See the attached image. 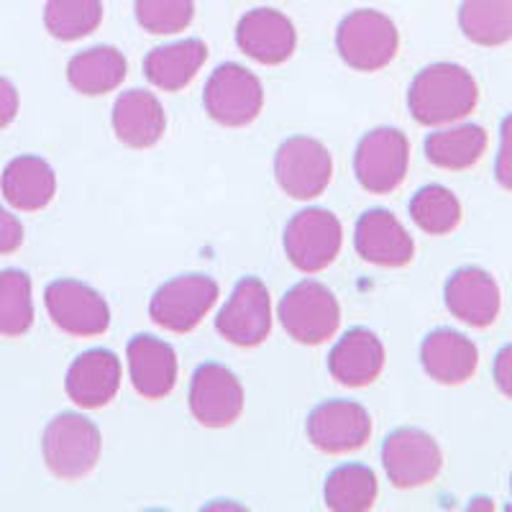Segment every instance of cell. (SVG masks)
<instances>
[{
  "label": "cell",
  "mask_w": 512,
  "mask_h": 512,
  "mask_svg": "<svg viewBox=\"0 0 512 512\" xmlns=\"http://www.w3.org/2000/svg\"><path fill=\"white\" fill-rule=\"evenodd\" d=\"M479 103V85L466 67L436 62L420 70L408 88V111L420 126H451L472 116Z\"/></svg>",
  "instance_id": "6da1fadb"
},
{
  "label": "cell",
  "mask_w": 512,
  "mask_h": 512,
  "mask_svg": "<svg viewBox=\"0 0 512 512\" xmlns=\"http://www.w3.org/2000/svg\"><path fill=\"white\" fill-rule=\"evenodd\" d=\"M98 425L77 413H59L47 425L41 438V454L49 472L62 482H80L98 466L100 459Z\"/></svg>",
  "instance_id": "7a4b0ae2"
},
{
  "label": "cell",
  "mask_w": 512,
  "mask_h": 512,
  "mask_svg": "<svg viewBox=\"0 0 512 512\" xmlns=\"http://www.w3.org/2000/svg\"><path fill=\"white\" fill-rule=\"evenodd\" d=\"M338 57L356 72L384 70L400 52V31L390 16L359 8L341 18L336 29Z\"/></svg>",
  "instance_id": "3957f363"
},
{
  "label": "cell",
  "mask_w": 512,
  "mask_h": 512,
  "mask_svg": "<svg viewBox=\"0 0 512 512\" xmlns=\"http://www.w3.org/2000/svg\"><path fill=\"white\" fill-rule=\"evenodd\" d=\"M280 326L297 344H326L341 326V305L326 285L315 280L297 282L280 300Z\"/></svg>",
  "instance_id": "277c9868"
},
{
  "label": "cell",
  "mask_w": 512,
  "mask_h": 512,
  "mask_svg": "<svg viewBox=\"0 0 512 512\" xmlns=\"http://www.w3.org/2000/svg\"><path fill=\"white\" fill-rule=\"evenodd\" d=\"M221 287L208 274H180L152 295L149 318L169 333H190L218 303Z\"/></svg>",
  "instance_id": "5b68a950"
},
{
  "label": "cell",
  "mask_w": 512,
  "mask_h": 512,
  "mask_svg": "<svg viewBox=\"0 0 512 512\" xmlns=\"http://www.w3.org/2000/svg\"><path fill=\"white\" fill-rule=\"evenodd\" d=\"M282 244L292 267L305 274H318L341 254L344 228L331 210L305 208L290 218Z\"/></svg>",
  "instance_id": "8992f818"
},
{
  "label": "cell",
  "mask_w": 512,
  "mask_h": 512,
  "mask_svg": "<svg viewBox=\"0 0 512 512\" xmlns=\"http://www.w3.org/2000/svg\"><path fill=\"white\" fill-rule=\"evenodd\" d=\"M410 167L408 136L392 126L374 128L356 144V182L372 195H390L405 182Z\"/></svg>",
  "instance_id": "52a82bcc"
},
{
  "label": "cell",
  "mask_w": 512,
  "mask_h": 512,
  "mask_svg": "<svg viewBox=\"0 0 512 512\" xmlns=\"http://www.w3.org/2000/svg\"><path fill=\"white\" fill-rule=\"evenodd\" d=\"M205 113L228 128H244L259 118L264 108V88L259 77L236 62L221 64L203 88Z\"/></svg>",
  "instance_id": "ba28073f"
},
{
  "label": "cell",
  "mask_w": 512,
  "mask_h": 512,
  "mask_svg": "<svg viewBox=\"0 0 512 512\" xmlns=\"http://www.w3.org/2000/svg\"><path fill=\"white\" fill-rule=\"evenodd\" d=\"M274 177L287 198L315 200L331 185L333 159L313 136H290L274 154Z\"/></svg>",
  "instance_id": "9c48e42d"
},
{
  "label": "cell",
  "mask_w": 512,
  "mask_h": 512,
  "mask_svg": "<svg viewBox=\"0 0 512 512\" xmlns=\"http://www.w3.org/2000/svg\"><path fill=\"white\" fill-rule=\"evenodd\" d=\"M382 466L392 487L420 489L438 479L443 451L431 433L420 428H397L382 443Z\"/></svg>",
  "instance_id": "30bf717a"
},
{
  "label": "cell",
  "mask_w": 512,
  "mask_h": 512,
  "mask_svg": "<svg viewBox=\"0 0 512 512\" xmlns=\"http://www.w3.org/2000/svg\"><path fill=\"white\" fill-rule=\"evenodd\" d=\"M54 326L75 338L103 336L111 328V308L95 287L80 280H54L44 290Z\"/></svg>",
  "instance_id": "8fae6325"
},
{
  "label": "cell",
  "mask_w": 512,
  "mask_h": 512,
  "mask_svg": "<svg viewBox=\"0 0 512 512\" xmlns=\"http://www.w3.org/2000/svg\"><path fill=\"white\" fill-rule=\"evenodd\" d=\"M305 433L323 454H354L372 438V415L361 402L326 400L310 410Z\"/></svg>",
  "instance_id": "7c38bea8"
},
{
  "label": "cell",
  "mask_w": 512,
  "mask_h": 512,
  "mask_svg": "<svg viewBox=\"0 0 512 512\" xmlns=\"http://www.w3.org/2000/svg\"><path fill=\"white\" fill-rule=\"evenodd\" d=\"M216 331L241 349L262 346L272 333V300L259 277H244L233 287L228 303L216 318Z\"/></svg>",
  "instance_id": "4fadbf2b"
},
{
  "label": "cell",
  "mask_w": 512,
  "mask_h": 512,
  "mask_svg": "<svg viewBox=\"0 0 512 512\" xmlns=\"http://www.w3.org/2000/svg\"><path fill=\"white\" fill-rule=\"evenodd\" d=\"M190 413L205 428H228L244 413V387L223 364L208 361L195 369L190 382Z\"/></svg>",
  "instance_id": "5bb4252c"
},
{
  "label": "cell",
  "mask_w": 512,
  "mask_h": 512,
  "mask_svg": "<svg viewBox=\"0 0 512 512\" xmlns=\"http://www.w3.org/2000/svg\"><path fill=\"white\" fill-rule=\"evenodd\" d=\"M443 303L456 320L472 328H489L500 318L502 292L497 280L482 267H461L443 287Z\"/></svg>",
  "instance_id": "9a60e30c"
},
{
  "label": "cell",
  "mask_w": 512,
  "mask_h": 512,
  "mask_svg": "<svg viewBox=\"0 0 512 512\" xmlns=\"http://www.w3.org/2000/svg\"><path fill=\"white\" fill-rule=\"evenodd\" d=\"M354 246L364 262L384 269L408 267L415 256V241L395 213L382 208L367 210L356 221Z\"/></svg>",
  "instance_id": "2e32d148"
},
{
  "label": "cell",
  "mask_w": 512,
  "mask_h": 512,
  "mask_svg": "<svg viewBox=\"0 0 512 512\" xmlns=\"http://www.w3.org/2000/svg\"><path fill=\"white\" fill-rule=\"evenodd\" d=\"M236 44L249 59L274 67L295 54L297 29L285 13L274 8H254L241 16L236 26Z\"/></svg>",
  "instance_id": "e0dca14e"
},
{
  "label": "cell",
  "mask_w": 512,
  "mask_h": 512,
  "mask_svg": "<svg viewBox=\"0 0 512 512\" xmlns=\"http://www.w3.org/2000/svg\"><path fill=\"white\" fill-rule=\"evenodd\" d=\"M126 361L131 384L144 400H164L175 390L180 374L177 351L162 338L149 333L134 336L126 346Z\"/></svg>",
  "instance_id": "ac0fdd59"
},
{
  "label": "cell",
  "mask_w": 512,
  "mask_h": 512,
  "mask_svg": "<svg viewBox=\"0 0 512 512\" xmlns=\"http://www.w3.org/2000/svg\"><path fill=\"white\" fill-rule=\"evenodd\" d=\"M121 390V361L108 349H90L72 361L64 392L77 408H105Z\"/></svg>",
  "instance_id": "d6986e66"
},
{
  "label": "cell",
  "mask_w": 512,
  "mask_h": 512,
  "mask_svg": "<svg viewBox=\"0 0 512 512\" xmlns=\"http://www.w3.org/2000/svg\"><path fill=\"white\" fill-rule=\"evenodd\" d=\"M420 364L433 382L443 384V387H459L477 374L479 349L464 333L438 328L423 338Z\"/></svg>",
  "instance_id": "ffe728a7"
},
{
  "label": "cell",
  "mask_w": 512,
  "mask_h": 512,
  "mask_svg": "<svg viewBox=\"0 0 512 512\" xmlns=\"http://www.w3.org/2000/svg\"><path fill=\"white\" fill-rule=\"evenodd\" d=\"M384 369L382 338L369 328H351L328 354V372L338 384L359 390L369 387Z\"/></svg>",
  "instance_id": "44dd1931"
},
{
  "label": "cell",
  "mask_w": 512,
  "mask_h": 512,
  "mask_svg": "<svg viewBox=\"0 0 512 512\" xmlns=\"http://www.w3.org/2000/svg\"><path fill=\"white\" fill-rule=\"evenodd\" d=\"M113 131L131 149H152L167 131V116L157 95L149 90H126L113 103Z\"/></svg>",
  "instance_id": "7402d4cb"
},
{
  "label": "cell",
  "mask_w": 512,
  "mask_h": 512,
  "mask_svg": "<svg viewBox=\"0 0 512 512\" xmlns=\"http://www.w3.org/2000/svg\"><path fill=\"white\" fill-rule=\"evenodd\" d=\"M0 190L6 195L8 205L21 213H36L47 208L57 195V175L47 159L24 154L6 164L0 177Z\"/></svg>",
  "instance_id": "603a6c76"
},
{
  "label": "cell",
  "mask_w": 512,
  "mask_h": 512,
  "mask_svg": "<svg viewBox=\"0 0 512 512\" xmlns=\"http://www.w3.org/2000/svg\"><path fill=\"white\" fill-rule=\"evenodd\" d=\"M208 62V44L203 39H182L152 49L144 59V77L157 90L180 93Z\"/></svg>",
  "instance_id": "cb8c5ba5"
},
{
  "label": "cell",
  "mask_w": 512,
  "mask_h": 512,
  "mask_svg": "<svg viewBox=\"0 0 512 512\" xmlns=\"http://www.w3.org/2000/svg\"><path fill=\"white\" fill-rule=\"evenodd\" d=\"M487 144V131L477 123H451L448 128H438L425 139V157L438 169L464 172L484 157Z\"/></svg>",
  "instance_id": "d4e9b609"
},
{
  "label": "cell",
  "mask_w": 512,
  "mask_h": 512,
  "mask_svg": "<svg viewBox=\"0 0 512 512\" xmlns=\"http://www.w3.org/2000/svg\"><path fill=\"white\" fill-rule=\"evenodd\" d=\"M128 62L116 47H93L75 54L67 64V80L80 95L113 93L126 80Z\"/></svg>",
  "instance_id": "484cf974"
},
{
  "label": "cell",
  "mask_w": 512,
  "mask_h": 512,
  "mask_svg": "<svg viewBox=\"0 0 512 512\" xmlns=\"http://www.w3.org/2000/svg\"><path fill=\"white\" fill-rule=\"evenodd\" d=\"M379 495V482L372 466L341 464L326 477L323 500L333 512L372 510Z\"/></svg>",
  "instance_id": "4316f807"
},
{
  "label": "cell",
  "mask_w": 512,
  "mask_h": 512,
  "mask_svg": "<svg viewBox=\"0 0 512 512\" xmlns=\"http://www.w3.org/2000/svg\"><path fill=\"white\" fill-rule=\"evenodd\" d=\"M459 26L477 47H505L512 41V0H464Z\"/></svg>",
  "instance_id": "83f0119b"
},
{
  "label": "cell",
  "mask_w": 512,
  "mask_h": 512,
  "mask_svg": "<svg viewBox=\"0 0 512 512\" xmlns=\"http://www.w3.org/2000/svg\"><path fill=\"white\" fill-rule=\"evenodd\" d=\"M410 218L428 236H448L461 226L464 208L443 185H425L410 200Z\"/></svg>",
  "instance_id": "f1b7e54d"
},
{
  "label": "cell",
  "mask_w": 512,
  "mask_h": 512,
  "mask_svg": "<svg viewBox=\"0 0 512 512\" xmlns=\"http://www.w3.org/2000/svg\"><path fill=\"white\" fill-rule=\"evenodd\" d=\"M34 326V297L31 277L24 269L0 272V336H26Z\"/></svg>",
  "instance_id": "f546056e"
},
{
  "label": "cell",
  "mask_w": 512,
  "mask_h": 512,
  "mask_svg": "<svg viewBox=\"0 0 512 512\" xmlns=\"http://www.w3.org/2000/svg\"><path fill=\"white\" fill-rule=\"evenodd\" d=\"M103 21L100 0H47L44 26L59 41H77L93 34Z\"/></svg>",
  "instance_id": "4dcf8cb0"
},
{
  "label": "cell",
  "mask_w": 512,
  "mask_h": 512,
  "mask_svg": "<svg viewBox=\"0 0 512 512\" xmlns=\"http://www.w3.org/2000/svg\"><path fill=\"white\" fill-rule=\"evenodd\" d=\"M134 13L149 34H180L195 18V0H136Z\"/></svg>",
  "instance_id": "1f68e13d"
},
{
  "label": "cell",
  "mask_w": 512,
  "mask_h": 512,
  "mask_svg": "<svg viewBox=\"0 0 512 512\" xmlns=\"http://www.w3.org/2000/svg\"><path fill=\"white\" fill-rule=\"evenodd\" d=\"M495 180L502 190L512 192V113L500 123V149L495 159Z\"/></svg>",
  "instance_id": "d6a6232c"
},
{
  "label": "cell",
  "mask_w": 512,
  "mask_h": 512,
  "mask_svg": "<svg viewBox=\"0 0 512 512\" xmlns=\"http://www.w3.org/2000/svg\"><path fill=\"white\" fill-rule=\"evenodd\" d=\"M24 244V223L0 205V254H13Z\"/></svg>",
  "instance_id": "836d02e7"
},
{
  "label": "cell",
  "mask_w": 512,
  "mask_h": 512,
  "mask_svg": "<svg viewBox=\"0 0 512 512\" xmlns=\"http://www.w3.org/2000/svg\"><path fill=\"white\" fill-rule=\"evenodd\" d=\"M492 377H495L497 390L512 400V344L502 346L495 356V367H492Z\"/></svg>",
  "instance_id": "e575fe53"
},
{
  "label": "cell",
  "mask_w": 512,
  "mask_h": 512,
  "mask_svg": "<svg viewBox=\"0 0 512 512\" xmlns=\"http://www.w3.org/2000/svg\"><path fill=\"white\" fill-rule=\"evenodd\" d=\"M18 116V90L11 80L0 77V131L11 126Z\"/></svg>",
  "instance_id": "d590c367"
},
{
  "label": "cell",
  "mask_w": 512,
  "mask_h": 512,
  "mask_svg": "<svg viewBox=\"0 0 512 512\" xmlns=\"http://www.w3.org/2000/svg\"><path fill=\"white\" fill-rule=\"evenodd\" d=\"M510 492H512V479H510Z\"/></svg>",
  "instance_id": "8d00e7d4"
}]
</instances>
